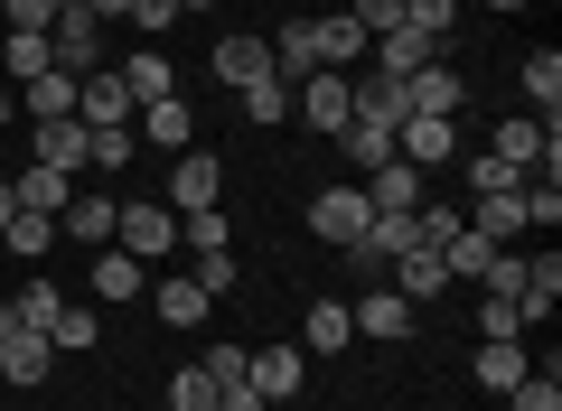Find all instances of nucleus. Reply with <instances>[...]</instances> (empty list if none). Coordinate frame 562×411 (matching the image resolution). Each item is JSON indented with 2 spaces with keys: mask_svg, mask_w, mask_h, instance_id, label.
Returning <instances> with one entry per match:
<instances>
[{
  "mask_svg": "<svg viewBox=\"0 0 562 411\" xmlns=\"http://www.w3.org/2000/svg\"><path fill=\"white\" fill-rule=\"evenodd\" d=\"M113 243H122L132 262H169V243H179V206H122Z\"/></svg>",
  "mask_w": 562,
  "mask_h": 411,
  "instance_id": "423d86ee",
  "label": "nucleus"
},
{
  "mask_svg": "<svg viewBox=\"0 0 562 411\" xmlns=\"http://www.w3.org/2000/svg\"><path fill=\"white\" fill-rule=\"evenodd\" d=\"M85 159H94V169H122V159H132V132H85Z\"/></svg>",
  "mask_w": 562,
  "mask_h": 411,
  "instance_id": "de8ad7c7",
  "label": "nucleus"
},
{
  "mask_svg": "<svg viewBox=\"0 0 562 411\" xmlns=\"http://www.w3.org/2000/svg\"><path fill=\"white\" fill-rule=\"evenodd\" d=\"M525 374H535V355H525L516 336H487V346H479V384H487V392H506V384H525Z\"/></svg>",
  "mask_w": 562,
  "mask_h": 411,
  "instance_id": "a878e982",
  "label": "nucleus"
},
{
  "mask_svg": "<svg viewBox=\"0 0 562 411\" xmlns=\"http://www.w3.org/2000/svg\"><path fill=\"white\" fill-rule=\"evenodd\" d=\"M244 374H254L262 402H291V392L310 384V346H254V365H244Z\"/></svg>",
  "mask_w": 562,
  "mask_h": 411,
  "instance_id": "9d476101",
  "label": "nucleus"
},
{
  "mask_svg": "<svg viewBox=\"0 0 562 411\" xmlns=\"http://www.w3.org/2000/svg\"><path fill=\"white\" fill-rule=\"evenodd\" d=\"M206 66H216V84H235V94H244L254 76H272V38H216V57H206Z\"/></svg>",
  "mask_w": 562,
  "mask_h": 411,
  "instance_id": "a211bd4d",
  "label": "nucleus"
},
{
  "mask_svg": "<svg viewBox=\"0 0 562 411\" xmlns=\"http://www.w3.org/2000/svg\"><path fill=\"white\" fill-rule=\"evenodd\" d=\"M347 57H366V28L338 10V20H319V66H338V76H347Z\"/></svg>",
  "mask_w": 562,
  "mask_h": 411,
  "instance_id": "4c0bfd02",
  "label": "nucleus"
},
{
  "mask_svg": "<svg viewBox=\"0 0 562 411\" xmlns=\"http://www.w3.org/2000/svg\"><path fill=\"white\" fill-rule=\"evenodd\" d=\"M291 113H301L310 132H328V140H338V132H347V76H338V66L301 76V84H291Z\"/></svg>",
  "mask_w": 562,
  "mask_h": 411,
  "instance_id": "0eeeda50",
  "label": "nucleus"
},
{
  "mask_svg": "<svg viewBox=\"0 0 562 411\" xmlns=\"http://www.w3.org/2000/svg\"><path fill=\"white\" fill-rule=\"evenodd\" d=\"M0 253H10V262H38V253H57V216H29V206H20V216L0 225Z\"/></svg>",
  "mask_w": 562,
  "mask_h": 411,
  "instance_id": "b1692460",
  "label": "nucleus"
},
{
  "mask_svg": "<svg viewBox=\"0 0 562 411\" xmlns=\"http://www.w3.org/2000/svg\"><path fill=\"white\" fill-rule=\"evenodd\" d=\"M0 20H10V28H29V38H47V28H57V0H10Z\"/></svg>",
  "mask_w": 562,
  "mask_h": 411,
  "instance_id": "49530a36",
  "label": "nucleus"
},
{
  "mask_svg": "<svg viewBox=\"0 0 562 411\" xmlns=\"http://www.w3.org/2000/svg\"><path fill=\"white\" fill-rule=\"evenodd\" d=\"M179 10H216V0H179Z\"/></svg>",
  "mask_w": 562,
  "mask_h": 411,
  "instance_id": "864d4df0",
  "label": "nucleus"
},
{
  "mask_svg": "<svg viewBox=\"0 0 562 411\" xmlns=\"http://www.w3.org/2000/svg\"><path fill=\"white\" fill-rule=\"evenodd\" d=\"M460 216L479 225L487 243H516V235H525V187H516V196H479V206H460Z\"/></svg>",
  "mask_w": 562,
  "mask_h": 411,
  "instance_id": "393cba45",
  "label": "nucleus"
},
{
  "mask_svg": "<svg viewBox=\"0 0 562 411\" xmlns=\"http://www.w3.org/2000/svg\"><path fill=\"white\" fill-rule=\"evenodd\" d=\"M0 10H10V0H0Z\"/></svg>",
  "mask_w": 562,
  "mask_h": 411,
  "instance_id": "6e6d98bb",
  "label": "nucleus"
},
{
  "mask_svg": "<svg viewBox=\"0 0 562 411\" xmlns=\"http://www.w3.org/2000/svg\"><path fill=\"white\" fill-rule=\"evenodd\" d=\"M20 113H29V122H76V76L47 66L38 84H20Z\"/></svg>",
  "mask_w": 562,
  "mask_h": 411,
  "instance_id": "6ab92c4d",
  "label": "nucleus"
},
{
  "mask_svg": "<svg viewBox=\"0 0 562 411\" xmlns=\"http://www.w3.org/2000/svg\"><path fill=\"white\" fill-rule=\"evenodd\" d=\"M347 20L366 28V47H375L384 28H403V0H347Z\"/></svg>",
  "mask_w": 562,
  "mask_h": 411,
  "instance_id": "c03bdc74",
  "label": "nucleus"
},
{
  "mask_svg": "<svg viewBox=\"0 0 562 411\" xmlns=\"http://www.w3.org/2000/svg\"><path fill=\"white\" fill-rule=\"evenodd\" d=\"M132 113H140V103H132V84H122L113 66H94V76L76 84V122H85V132H132Z\"/></svg>",
  "mask_w": 562,
  "mask_h": 411,
  "instance_id": "7ed1b4c3",
  "label": "nucleus"
},
{
  "mask_svg": "<svg viewBox=\"0 0 562 411\" xmlns=\"http://www.w3.org/2000/svg\"><path fill=\"white\" fill-rule=\"evenodd\" d=\"M57 309H66L57 281H20V309H10V318H20V328H57Z\"/></svg>",
  "mask_w": 562,
  "mask_h": 411,
  "instance_id": "a19ab883",
  "label": "nucleus"
},
{
  "mask_svg": "<svg viewBox=\"0 0 562 411\" xmlns=\"http://www.w3.org/2000/svg\"><path fill=\"white\" fill-rule=\"evenodd\" d=\"M525 94H535L543 122H553V103H562V57H553V47H535V57H525Z\"/></svg>",
  "mask_w": 562,
  "mask_h": 411,
  "instance_id": "58836bf2",
  "label": "nucleus"
},
{
  "mask_svg": "<svg viewBox=\"0 0 562 411\" xmlns=\"http://www.w3.org/2000/svg\"><path fill=\"white\" fill-rule=\"evenodd\" d=\"M403 28H422V38L450 57V28H460V0H403Z\"/></svg>",
  "mask_w": 562,
  "mask_h": 411,
  "instance_id": "c9c22d12",
  "label": "nucleus"
},
{
  "mask_svg": "<svg viewBox=\"0 0 562 411\" xmlns=\"http://www.w3.org/2000/svg\"><path fill=\"white\" fill-rule=\"evenodd\" d=\"M216 187H225L216 159H206V150H179V169H169V196H160V206H179V216H188V206H216Z\"/></svg>",
  "mask_w": 562,
  "mask_h": 411,
  "instance_id": "4468645a",
  "label": "nucleus"
},
{
  "mask_svg": "<svg viewBox=\"0 0 562 411\" xmlns=\"http://www.w3.org/2000/svg\"><path fill=\"white\" fill-rule=\"evenodd\" d=\"M113 76L132 84V103H160V94H179V84H169V57H160V47H140V57H122Z\"/></svg>",
  "mask_w": 562,
  "mask_h": 411,
  "instance_id": "cd10ccee",
  "label": "nucleus"
},
{
  "mask_svg": "<svg viewBox=\"0 0 562 411\" xmlns=\"http://www.w3.org/2000/svg\"><path fill=\"white\" fill-rule=\"evenodd\" d=\"M543 132H553V122H497V140H487V150H497V159H516V169H535V159H543Z\"/></svg>",
  "mask_w": 562,
  "mask_h": 411,
  "instance_id": "473e14b6",
  "label": "nucleus"
},
{
  "mask_svg": "<svg viewBox=\"0 0 562 411\" xmlns=\"http://www.w3.org/2000/svg\"><path fill=\"white\" fill-rule=\"evenodd\" d=\"M113 225H122V196L76 187V196L57 206V243H85V253H103V243H113Z\"/></svg>",
  "mask_w": 562,
  "mask_h": 411,
  "instance_id": "20e7f679",
  "label": "nucleus"
},
{
  "mask_svg": "<svg viewBox=\"0 0 562 411\" xmlns=\"http://www.w3.org/2000/svg\"><path fill=\"white\" fill-rule=\"evenodd\" d=\"M357 187H366V206H375V216H413V206H422V169H413V159H384V169L357 178Z\"/></svg>",
  "mask_w": 562,
  "mask_h": 411,
  "instance_id": "f8f14e48",
  "label": "nucleus"
},
{
  "mask_svg": "<svg viewBox=\"0 0 562 411\" xmlns=\"http://www.w3.org/2000/svg\"><path fill=\"white\" fill-rule=\"evenodd\" d=\"M506 411H562V384L553 374H525V384H506Z\"/></svg>",
  "mask_w": 562,
  "mask_h": 411,
  "instance_id": "37998d69",
  "label": "nucleus"
},
{
  "mask_svg": "<svg viewBox=\"0 0 562 411\" xmlns=\"http://www.w3.org/2000/svg\"><path fill=\"white\" fill-rule=\"evenodd\" d=\"M150 290V262H132L122 243H103L94 253V299H140Z\"/></svg>",
  "mask_w": 562,
  "mask_h": 411,
  "instance_id": "412c9836",
  "label": "nucleus"
},
{
  "mask_svg": "<svg viewBox=\"0 0 562 411\" xmlns=\"http://www.w3.org/2000/svg\"><path fill=\"white\" fill-rule=\"evenodd\" d=\"M347 318H357V336H413V299H403L394 281H375L366 299H347Z\"/></svg>",
  "mask_w": 562,
  "mask_h": 411,
  "instance_id": "9b49d317",
  "label": "nucleus"
},
{
  "mask_svg": "<svg viewBox=\"0 0 562 411\" xmlns=\"http://www.w3.org/2000/svg\"><path fill=\"white\" fill-rule=\"evenodd\" d=\"M497 10H525V0H497Z\"/></svg>",
  "mask_w": 562,
  "mask_h": 411,
  "instance_id": "5fc2aeb1",
  "label": "nucleus"
},
{
  "mask_svg": "<svg viewBox=\"0 0 562 411\" xmlns=\"http://www.w3.org/2000/svg\"><path fill=\"white\" fill-rule=\"evenodd\" d=\"M47 47H57V66H66V76H94V66H113V57H103V20H94V10H57V28H47Z\"/></svg>",
  "mask_w": 562,
  "mask_h": 411,
  "instance_id": "39448f33",
  "label": "nucleus"
},
{
  "mask_svg": "<svg viewBox=\"0 0 562 411\" xmlns=\"http://www.w3.org/2000/svg\"><path fill=\"white\" fill-rule=\"evenodd\" d=\"M272 76H319V20H281L272 28Z\"/></svg>",
  "mask_w": 562,
  "mask_h": 411,
  "instance_id": "2eb2a0df",
  "label": "nucleus"
},
{
  "mask_svg": "<svg viewBox=\"0 0 562 411\" xmlns=\"http://www.w3.org/2000/svg\"><path fill=\"white\" fill-rule=\"evenodd\" d=\"M244 122H262V132L291 122V76H254V84H244Z\"/></svg>",
  "mask_w": 562,
  "mask_h": 411,
  "instance_id": "2f4dec72",
  "label": "nucleus"
},
{
  "mask_svg": "<svg viewBox=\"0 0 562 411\" xmlns=\"http://www.w3.org/2000/svg\"><path fill=\"white\" fill-rule=\"evenodd\" d=\"M366 216H375V206H366V187H357V178H347V187H319V196H310V235H319V243H338V253L366 235Z\"/></svg>",
  "mask_w": 562,
  "mask_h": 411,
  "instance_id": "f03ea898",
  "label": "nucleus"
},
{
  "mask_svg": "<svg viewBox=\"0 0 562 411\" xmlns=\"http://www.w3.org/2000/svg\"><path fill=\"white\" fill-rule=\"evenodd\" d=\"M497 253H506V243H487L479 225H460V235L441 243V272H450V290H460V281H487V262H497Z\"/></svg>",
  "mask_w": 562,
  "mask_h": 411,
  "instance_id": "aec40b11",
  "label": "nucleus"
},
{
  "mask_svg": "<svg viewBox=\"0 0 562 411\" xmlns=\"http://www.w3.org/2000/svg\"><path fill=\"white\" fill-rule=\"evenodd\" d=\"M47 66H57V47H47V38H29V28H10V94H20V84H38Z\"/></svg>",
  "mask_w": 562,
  "mask_h": 411,
  "instance_id": "e433bc0d",
  "label": "nucleus"
},
{
  "mask_svg": "<svg viewBox=\"0 0 562 411\" xmlns=\"http://www.w3.org/2000/svg\"><path fill=\"white\" fill-rule=\"evenodd\" d=\"M169 411H216V374H206V365H179V374H169Z\"/></svg>",
  "mask_w": 562,
  "mask_h": 411,
  "instance_id": "ea45409f",
  "label": "nucleus"
},
{
  "mask_svg": "<svg viewBox=\"0 0 562 411\" xmlns=\"http://www.w3.org/2000/svg\"><path fill=\"white\" fill-rule=\"evenodd\" d=\"M47 365H57V346H47V328H20L10 318V336H0V384H47Z\"/></svg>",
  "mask_w": 562,
  "mask_h": 411,
  "instance_id": "6e6552de",
  "label": "nucleus"
},
{
  "mask_svg": "<svg viewBox=\"0 0 562 411\" xmlns=\"http://www.w3.org/2000/svg\"><path fill=\"white\" fill-rule=\"evenodd\" d=\"M29 159H38V169H94V159H85V122H38V132H29Z\"/></svg>",
  "mask_w": 562,
  "mask_h": 411,
  "instance_id": "dca6fc26",
  "label": "nucleus"
},
{
  "mask_svg": "<svg viewBox=\"0 0 562 411\" xmlns=\"http://www.w3.org/2000/svg\"><path fill=\"white\" fill-rule=\"evenodd\" d=\"M366 57H375V76H394V84H413V76H422V66L441 57V47L422 38V28H384V38H375V47H366Z\"/></svg>",
  "mask_w": 562,
  "mask_h": 411,
  "instance_id": "ddd939ff",
  "label": "nucleus"
},
{
  "mask_svg": "<svg viewBox=\"0 0 562 411\" xmlns=\"http://www.w3.org/2000/svg\"><path fill=\"white\" fill-rule=\"evenodd\" d=\"M394 290L413 299V309H422V299H441V290H450V272H441V253H403V262H394Z\"/></svg>",
  "mask_w": 562,
  "mask_h": 411,
  "instance_id": "c756f323",
  "label": "nucleus"
},
{
  "mask_svg": "<svg viewBox=\"0 0 562 411\" xmlns=\"http://www.w3.org/2000/svg\"><path fill=\"white\" fill-rule=\"evenodd\" d=\"M47 346H57V355H85V346H94V309H57Z\"/></svg>",
  "mask_w": 562,
  "mask_h": 411,
  "instance_id": "79ce46f5",
  "label": "nucleus"
},
{
  "mask_svg": "<svg viewBox=\"0 0 562 411\" xmlns=\"http://www.w3.org/2000/svg\"><path fill=\"white\" fill-rule=\"evenodd\" d=\"M188 281H198L206 299H235V290H244V262H235V243H216V253H198V272H188Z\"/></svg>",
  "mask_w": 562,
  "mask_h": 411,
  "instance_id": "f704fd0d",
  "label": "nucleus"
},
{
  "mask_svg": "<svg viewBox=\"0 0 562 411\" xmlns=\"http://www.w3.org/2000/svg\"><path fill=\"white\" fill-rule=\"evenodd\" d=\"M10 216H20V196H10V178H0V225H10Z\"/></svg>",
  "mask_w": 562,
  "mask_h": 411,
  "instance_id": "603ef678",
  "label": "nucleus"
},
{
  "mask_svg": "<svg viewBox=\"0 0 562 411\" xmlns=\"http://www.w3.org/2000/svg\"><path fill=\"white\" fill-rule=\"evenodd\" d=\"M150 309H160V328H206L216 299H206L198 281H150Z\"/></svg>",
  "mask_w": 562,
  "mask_h": 411,
  "instance_id": "5701e85b",
  "label": "nucleus"
},
{
  "mask_svg": "<svg viewBox=\"0 0 562 411\" xmlns=\"http://www.w3.org/2000/svg\"><path fill=\"white\" fill-rule=\"evenodd\" d=\"M394 159H413L422 178L441 169V159H460V113H403L394 122Z\"/></svg>",
  "mask_w": 562,
  "mask_h": 411,
  "instance_id": "f257e3e1",
  "label": "nucleus"
},
{
  "mask_svg": "<svg viewBox=\"0 0 562 411\" xmlns=\"http://www.w3.org/2000/svg\"><path fill=\"white\" fill-rule=\"evenodd\" d=\"M10 196H20L29 216H57L66 196H76V178H66V169H38V159H29V169H20V178H10Z\"/></svg>",
  "mask_w": 562,
  "mask_h": 411,
  "instance_id": "4be33fe9",
  "label": "nucleus"
},
{
  "mask_svg": "<svg viewBox=\"0 0 562 411\" xmlns=\"http://www.w3.org/2000/svg\"><path fill=\"white\" fill-rule=\"evenodd\" d=\"M479 328H487V336H516L525 318H516V299H487V309H479Z\"/></svg>",
  "mask_w": 562,
  "mask_h": 411,
  "instance_id": "8fccbe9b",
  "label": "nucleus"
},
{
  "mask_svg": "<svg viewBox=\"0 0 562 411\" xmlns=\"http://www.w3.org/2000/svg\"><path fill=\"white\" fill-rule=\"evenodd\" d=\"M216 411H272V402L254 392V374H235V384H216Z\"/></svg>",
  "mask_w": 562,
  "mask_h": 411,
  "instance_id": "09e8293b",
  "label": "nucleus"
},
{
  "mask_svg": "<svg viewBox=\"0 0 562 411\" xmlns=\"http://www.w3.org/2000/svg\"><path fill=\"white\" fill-rule=\"evenodd\" d=\"M403 94H413V113H460V66H441V57H431L413 84H403Z\"/></svg>",
  "mask_w": 562,
  "mask_h": 411,
  "instance_id": "bb28decb",
  "label": "nucleus"
},
{
  "mask_svg": "<svg viewBox=\"0 0 562 411\" xmlns=\"http://www.w3.org/2000/svg\"><path fill=\"white\" fill-rule=\"evenodd\" d=\"M562 299V253L543 243V253H525V290H516V318H553Z\"/></svg>",
  "mask_w": 562,
  "mask_h": 411,
  "instance_id": "f3484780",
  "label": "nucleus"
},
{
  "mask_svg": "<svg viewBox=\"0 0 562 411\" xmlns=\"http://www.w3.org/2000/svg\"><path fill=\"white\" fill-rule=\"evenodd\" d=\"M132 140H160V150H198V113H188V94H160L132 113Z\"/></svg>",
  "mask_w": 562,
  "mask_h": 411,
  "instance_id": "1a4fd4ad",
  "label": "nucleus"
},
{
  "mask_svg": "<svg viewBox=\"0 0 562 411\" xmlns=\"http://www.w3.org/2000/svg\"><path fill=\"white\" fill-rule=\"evenodd\" d=\"M357 346V318H347V299H319L310 309V355H347Z\"/></svg>",
  "mask_w": 562,
  "mask_h": 411,
  "instance_id": "c85d7f7f",
  "label": "nucleus"
},
{
  "mask_svg": "<svg viewBox=\"0 0 562 411\" xmlns=\"http://www.w3.org/2000/svg\"><path fill=\"white\" fill-rule=\"evenodd\" d=\"M132 28L140 38H169V28H179V0H132Z\"/></svg>",
  "mask_w": 562,
  "mask_h": 411,
  "instance_id": "a18cd8bd",
  "label": "nucleus"
},
{
  "mask_svg": "<svg viewBox=\"0 0 562 411\" xmlns=\"http://www.w3.org/2000/svg\"><path fill=\"white\" fill-rule=\"evenodd\" d=\"M525 178H535V169H516V159H497V150H479V159H469V196H516Z\"/></svg>",
  "mask_w": 562,
  "mask_h": 411,
  "instance_id": "72a5a7b5",
  "label": "nucleus"
},
{
  "mask_svg": "<svg viewBox=\"0 0 562 411\" xmlns=\"http://www.w3.org/2000/svg\"><path fill=\"white\" fill-rule=\"evenodd\" d=\"M10 122H20V94H10V84H0V132H10Z\"/></svg>",
  "mask_w": 562,
  "mask_h": 411,
  "instance_id": "3c124183",
  "label": "nucleus"
},
{
  "mask_svg": "<svg viewBox=\"0 0 562 411\" xmlns=\"http://www.w3.org/2000/svg\"><path fill=\"white\" fill-rule=\"evenodd\" d=\"M338 150L357 159V178H375L384 159H394V132H384V122H347V132H338Z\"/></svg>",
  "mask_w": 562,
  "mask_h": 411,
  "instance_id": "7c9ffc66",
  "label": "nucleus"
}]
</instances>
